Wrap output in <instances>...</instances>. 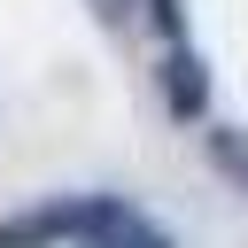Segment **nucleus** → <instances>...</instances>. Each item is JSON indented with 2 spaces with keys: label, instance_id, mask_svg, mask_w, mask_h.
Here are the masks:
<instances>
[{
  "label": "nucleus",
  "instance_id": "6",
  "mask_svg": "<svg viewBox=\"0 0 248 248\" xmlns=\"http://www.w3.org/2000/svg\"><path fill=\"white\" fill-rule=\"evenodd\" d=\"M85 8H93V23H101V31H124L140 0H85Z\"/></svg>",
  "mask_w": 248,
  "mask_h": 248
},
{
  "label": "nucleus",
  "instance_id": "4",
  "mask_svg": "<svg viewBox=\"0 0 248 248\" xmlns=\"http://www.w3.org/2000/svg\"><path fill=\"white\" fill-rule=\"evenodd\" d=\"M78 248H170V232H163L155 217H140V209H132L116 232H101V240H78Z\"/></svg>",
  "mask_w": 248,
  "mask_h": 248
},
{
  "label": "nucleus",
  "instance_id": "5",
  "mask_svg": "<svg viewBox=\"0 0 248 248\" xmlns=\"http://www.w3.org/2000/svg\"><path fill=\"white\" fill-rule=\"evenodd\" d=\"M140 16L155 23V39H163V46H178V39H186V0H140Z\"/></svg>",
  "mask_w": 248,
  "mask_h": 248
},
{
  "label": "nucleus",
  "instance_id": "1",
  "mask_svg": "<svg viewBox=\"0 0 248 248\" xmlns=\"http://www.w3.org/2000/svg\"><path fill=\"white\" fill-rule=\"evenodd\" d=\"M132 217V202L116 194H54V202H31L16 217H0V248H54V240H101Z\"/></svg>",
  "mask_w": 248,
  "mask_h": 248
},
{
  "label": "nucleus",
  "instance_id": "2",
  "mask_svg": "<svg viewBox=\"0 0 248 248\" xmlns=\"http://www.w3.org/2000/svg\"><path fill=\"white\" fill-rule=\"evenodd\" d=\"M155 93H163L170 124H202V116H209V70H202L194 39H178V46L155 54Z\"/></svg>",
  "mask_w": 248,
  "mask_h": 248
},
{
  "label": "nucleus",
  "instance_id": "3",
  "mask_svg": "<svg viewBox=\"0 0 248 248\" xmlns=\"http://www.w3.org/2000/svg\"><path fill=\"white\" fill-rule=\"evenodd\" d=\"M202 147H209V163L248 194V132H240V124H202Z\"/></svg>",
  "mask_w": 248,
  "mask_h": 248
}]
</instances>
